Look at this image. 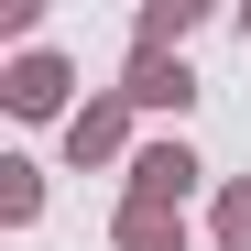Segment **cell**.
Instances as JSON below:
<instances>
[{
    "mask_svg": "<svg viewBox=\"0 0 251 251\" xmlns=\"http://www.w3.org/2000/svg\"><path fill=\"white\" fill-rule=\"evenodd\" d=\"M219 240H229V251H251V186H229V197H219Z\"/></svg>",
    "mask_w": 251,
    "mask_h": 251,
    "instance_id": "cell-5",
    "label": "cell"
},
{
    "mask_svg": "<svg viewBox=\"0 0 251 251\" xmlns=\"http://www.w3.org/2000/svg\"><path fill=\"white\" fill-rule=\"evenodd\" d=\"M120 251H186V229H175V207H120Z\"/></svg>",
    "mask_w": 251,
    "mask_h": 251,
    "instance_id": "cell-2",
    "label": "cell"
},
{
    "mask_svg": "<svg viewBox=\"0 0 251 251\" xmlns=\"http://www.w3.org/2000/svg\"><path fill=\"white\" fill-rule=\"evenodd\" d=\"M55 99H66V66H55V55L11 66V109H55Z\"/></svg>",
    "mask_w": 251,
    "mask_h": 251,
    "instance_id": "cell-4",
    "label": "cell"
},
{
    "mask_svg": "<svg viewBox=\"0 0 251 251\" xmlns=\"http://www.w3.org/2000/svg\"><path fill=\"white\" fill-rule=\"evenodd\" d=\"M186 186H197V153H186V142H153V153L131 164V197H142V207H175Z\"/></svg>",
    "mask_w": 251,
    "mask_h": 251,
    "instance_id": "cell-1",
    "label": "cell"
},
{
    "mask_svg": "<svg viewBox=\"0 0 251 251\" xmlns=\"http://www.w3.org/2000/svg\"><path fill=\"white\" fill-rule=\"evenodd\" d=\"M120 142V109H88V120H76V164H88V153H109Z\"/></svg>",
    "mask_w": 251,
    "mask_h": 251,
    "instance_id": "cell-6",
    "label": "cell"
},
{
    "mask_svg": "<svg viewBox=\"0 0 251 251\" xmlns=\"http://www.w3.org/2000/svg\"><path fill=\"white\" fill-rule=\"evenodd\" d=\"M120 99H142V109H186V66H164V55H142Z\"/></svg>",
    "mask_w": 251,
    "mask_h": 251,
    "instance_id": "cell-3",
    "label": "cell"
}]
</instances>
